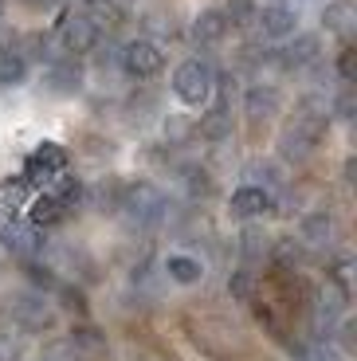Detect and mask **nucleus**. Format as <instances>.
<instances>
[{
    "label": "nucleus",
    "instance_id": "f257e3e1",
    "mask_svg": "<svg viewBox=\"0 0 357 361\" xmlns=\"http://www.w3.org/2000/svg\"><path fill=\"white\" fill-rule=\"evenodd\" d=\"M118 208H122L134 224H161L169 200H165V192H161L153 180H134V185H122V204Z\"/></svg>",
    "mask_w": 357,
    "mask_h": 361
},
{
    "label": "nucleus",
    "instance_id": "f03ea898",
    "mask_svg": "<svg viewBox=\"0 0 357 361\" xmlns=\"http://www.w3.org/2000/svg\"><path fill=\"white\" fill-rule=\"evenodd\" d=\"M216 90V71L205 59H185V63L173 71V94H177L185 106H205Z\"/></svg>",
    "mask_w": 357,
    "mask_h": 361
},
{
    "label": "nucleus",
    "instance_id": "7ed1b4c3",
    "mask_svg": "<svg viewBox=\"0 0 357 361\" xmlns=\"http://www.w3.org/2000/svg\"><path fill=\"white\" fill-rule=\"evenodd\" d=\"M118 63L130 79H153V75L165 71V51H161L157 39H130L118 51Z\"/></svg>",
    "mask_w": 357,
    "mask_h": 361
},
{
    "label": "nucleus",
    "instance_id": "20e7f679",
    "mask_svg": "<svg viewBox=\"0 0 357 361\" xmlns=\"http://www.w3.org/2000/svg\"><path fill=\"white\" fill-rule=\"evenodd\" d=\"M330 102L322 99V94H306V99L295 102V118H291V130L295 134H303L306 142L318 145V137L330 130Z\"/></svg>",
    "mask_w": 357,
    "mask_h": 361
},
{
    "label": "nucleus",
    "instance_id": "39448f33",
    "mask_svg": "<svg viewBox=\"0 0 357 361\" xmlns=\"http://www.w3.org/2000/svg\"><path fill=\"white\" fill-rule=\"evenodd\" d=\"M99 27H95V20L87 16V12H63L59 20V39H63V51H71L75 55H87L99 47Z\"/></svg>",
    "mask_w": 357,
    "mask_h": 361
},
{
    "label": "nucleus",
    "instance_id": "423d86ee",
    "mask_svg": "<svg viewBox=\"0 0 357 361\" xmlns=\"http://www.w3.org/2000/svg\"><path fill=\"white\" fill-rule=\"evenodd\" d=\"M83 79H87V75H83L79 59H71V55H52L44 63V90L47 94H59V99L79 94Z\"/></svg>",
    "mask_w": 357,
    "mask_h": 361
},
{
    "label": "nucleus",
    "instance_id": "0eeeda50",
    "mask_svg": "<svg viewBox=\"0 0 357 361\" xmlns=\"http://www.w3.org/2000/svg\"><path fill=\"white\" fill-rule=\"evenodd\" d=\"M59 173H67V149L55 145V142H44V145H36V149L28 154L20 177H24L28 185H36V180H55Z\"/></svg>",
    "mask_w": 357,
    "mask_h": 361
},
{
    "label": "nucleus",
    "instance_id": "6e6552de",
    "mask_svg": "<svg viewBox=\"0 0 357 361\" xmlns=\"http://www.w3.org/2000/svg\"><path fill=\"white\" fill-rule=\"evenodd\" d=\"M12 322L24 330V334H44L55 326V310L44 302V295H20L12 302Z\"/></svg>",
    "mask_w": 357,
    "mask_h": 361
},
{
    "label": "nucleus",
    "instance_id": "1a4fd4ad",
    "mask_svg": "<svg viewBox=\"0 0 357 361\" xmlns=\"http://www.w3.org/2000/svg\"><path fill=\"white\" fill-rule=\"evenodd\" d=\"M295 20L298 12L286 4V0H275V4H263L255 12V27L263 39H291L295 36Z\"/></svg>",
    "mask_w": 357,
    "mask_h": 361
},
{
    "label": "nucleus",
    "instance_id": "9d476101",
    "mask_svg": "<svg viewBox=\"0 0 357 361\" xmlns=\"http://www.w3.org/2000/svg\"><path fill=\"white\" fill-rule=\"evenodd\" d=\"M279 110H283V94H279L275 82H251V87L243 90V114H248L255 126L279 118Z\"/></svg>",
    "mask_w": 357,
    "mask_h": 361
},
{
    "label": "nucleus",
    "instance_id": "9b49d317",
    "mask_svg": "<svg viewBox=\"0 0 357 361\" xmlns=\"http://www.w3.org/2000/svg\"><path fill=\"white\" fill-rule=\"evenodd\" d=\"M279 63H283V71H306V67L322 63V39L314 32L295 36L286 47H279Z\"/></svg>",
    "mask_w": 357,
    "mask_h": 361
},
{
    "label": "nucleus",
    "instance_id": "f8f14e48",
    "mask_svg": "<svg viewBox=\"0 0 357 361\" xmlns=\"http://www.w3.org/2000/svg\"><path fill=\"white\" fill-rule=\"evenodd\" d=\"M271 204H275V200H271V192L259 189V185H243V189H236L232 200H228V208H232L236 220H259V216H267Z\"/></svg>",
    "mask_w": 357,
    "mask_h": 361
},
{
    "label": "nucleus",
    "instance_id": "ddd939ff",
    "mask_svg": "<svg viewBox=\"0 0 357 361\" xmlns=\"http://www.w3.org/2000/svg\"><path fill=\"white\" fill-rule=\"evenodd\" d=\"M0 244L8 247L12 255H20L24 263H32L40 252H44V235H40V228H32V224H20V220H16V224L8 228V232L0 235Z\"/></svg>",
    "mask_w": 357,
    "mask_h": 361
},
{
    "label": "nucleus",
    "instance_id": "4468645a",
    "mask_svg": "<svg viewBox=\"0 0 357 361\" xmlns=\"http://www.w3.org/2000/svg\"><path fill=\"white\" fill-rule=\"evenodd\" d=\"M232 130H236V122H232L228 102H216V106L205 110V114H200V122H197V134L205 137V142H228V137H232Z\"/></svg>",
    "mask_w": 357,
    "mask_h": 361
},
{
    "label": "nucleus",
    "instance_id": "2eb2a0df",
    "mask_svg": "<svg viewBox=\"0 0 357 361\" xmlns=\"http://www.w3.org/2000/svg\"><path fill=\"white\" fill-rule=\"evenodd\" d=\"M322 27H326L330 36L349 39V32L357 27V4L353 0H330V4L322 8Z\"/></svg>",
    "mask_w": 357,
    "mask_h": 361
},
{
    "label": "nucleus",
    "instance_id": "dca6fc26",
    "mask_svg": "<svg viewBox=\"0 0 357 361\" xmlns=\"http://www.w3.org/2000/svg\"><path fill=\"white\" fill-rule=\"evenodd\" d=\"M334 232H338V224H334V216L326 212V208H318V212H306L303 224H298V235H303V244H310V247H326V244H334Z\"/></svg>",
    "mask_w": 357,
    "mask_h": 361
},
{
    "label": "nucleus",
    "instance_id": "f3484780",
    "mask_svg": "<svg viewBox=\"0 0 357 361\" xmlns=\"http://www.w3.org/2000/svg\"><path fill=\"white\" fill-rule=\"evenodd\" d=\"M228 32H232V24H228L224 8H205L197 20H193V36H197V44H224Z\"/></svg>",
    "mask_w": 357,
    "mask_h": 361
},
{
    "label": "nucleus",
    "instance_id": "a211bd4d",
    "mask_svg": "<svg viewBox=\"0 0 357 361\" xmlns=\"http://www.w3.org/2000/svg\"><path fill=\"white\" fill-rule=\"evenodd\" d=\"M67 345L75 350V357H99V353H107V334H102L99 326L83 322L67 334Z\"/></svg>",
    "mask_w": 357,
    "mask_h": 361
},
{
    "label": "nucleus",
    "instance_id": "6ab92c4d",
    "mask_svg": "<svg viewBox=\"0 0 357 361\" xmlns=\"http://www.w3.org/2000/svg\"><path fill=\"white\" fill-rule=\"evenodd\" d=\"M165 275H169L173 283H181V287H193V283L205 279V263H200L197 255L177 252V255H169V259H165Z\"/></svg>",
    "mask_w": 357,
    "mask_h": 361
},
{
    "label": "nucleus",
    "instance_id": "aec40b11",
    "mask_svg": "<svg viewBox=\"0 0 357 361\" xmlns=\"http://www.w3.org/2000/svg\"><path fill=\"white\" fill-rule=\"evenodd\" d=\"M63 216H67V208H63L52 192H40V197L32 200V208H28V224L32 228H55Z\"/></svg>",
    "mask_w": 357,
    "mask_h": 361
},
{
    "label": "nucleus",
    "instance_id": "412c9836",
    "mask_svg": "<svg viewBox=\"0 0 357 361\" xmlns=\"http://www.w3.org/2000/svg\"><path fill=\"white\" fill-rule=\"evenodd\" d=\"M52 197L59 200L63 208H75V204H83V197H87V185H83L79 177H67V173H59V177H55Z\"/></svg>",
    "mask_w": 357,
    "mask_h": 361
},
{
    "label": "nucleus",
    "instance_id": "4be33fe9",
    "mask_svg": "<svg viewBox=\"0 0 357 361\" xmlns=\"http://www.w3.org/2000/svg\"><path fill=\"white\" fill-rule=\"evenodd\" d=\"M279 154H283L286 161H298V165H303L306 157L314 154V142H306L303 134H295V130L286 126V130H283V137H279Z\"/></svg>",
    "mask_w": 357,
    "mask_h": 361
},
{
    "label": "nucleus",
    "instance_id": "5701e85b",
    "mask_svg": "<svg viewBox=\"0 0 357 361\" xmlns=\"http://www.w3.org/2000/svg\"><path fill=\"white\" fill-rule=\"evenodd\" d=\"M28 82V63L16 51L0 55V87H24Z\"/></svg>",
    "mask_w": 357,
    "mask_h": 361
},
{
    "label": "nucleus",
    "instance_id": "b1692460",
    "mask_svg": "<svg viewBox=\"0 0 357 361\" xmlns=\"http://www.w3.org/2000/svg\"><path fill=\"white\" fill-rule=\"evenodd\" d=\"M55 298H59V307L67 310V314H87V295H83L79 287H71V283H59L55 287Z\"/></svg>",
    "mask_w": 357,
    "mask_h": 361
},
{
    "label": "nucleus",
    "instance_id": "393cba45",
    "mask_svg": "<svg viewBox=\"0 0 357 361\" xmlns=\"http://www.w3.org/2000/svg\"><path fill=\"white\" fill-rule=\"evenodd\" d=\"M255 12H259L255 0H228L224 16H228V24H232V27H248V24H255Z\"/></svg>",
    "mask_w": 357,
    "mask_h": 361
},
{
    "label": "nucleus",
    "instance_id": "a878e982",
    "mask_svg": "<svg viewBox=\"0 0 357 361\" xmlns=\"http://www.w3.org/2000/svg\"><path fill=\"white\" fill-rule=\"evenodd\" d=\"M228 295L240 298V302H248V298L255 295V275H251L248 267L232 271V275H228Z\"/></svg>",
    "mask_w": 357,
    "mask_h": 361
},
{
    "label": "nucleus",
    "instance_id": "bb28decb",
    "mask_svg": "<svg viewBox=\"0 0 357 361\" xmlns=\"http://www.w3.org/2000/svg\"><path fill=\"white\" fill-rule=\"evenodd\" d=\"M185 189H188V197L193 200H200V197H212V173L208 169H188L185 173Z\"/></svg>",
    "mask_w": 357,
    "mask_h": 361
},
{
    "label": "nucleus",
    "instance_id": "cd10ccee",
    "mask_svg": "<svg viewBox=\"0 0 357 361\" xmlns=\"http://www.w3.org/2000/svg\"><path fill=\"white\" fill-rule=\"evenodd\" d=\"M24 192H28V180L20 177V173H16V177H4V180H0V204L12 208V212H16V204L24 200Z\"/></svg>",
    "mask_w": 357,
    "mask_h": 361
},
{
    "label": "nucleus",
    "instance_id": "c85d7f7f",
    "mask_svg": "<svg viewBox=\"0 0 357 361\" xmlns=\"http://www.w3.org/2000/svg\"><path fill=\"white\" fill-rule=\"evenodd\" d=\"M95 204H99L102 212H114V208L122 204V185H118L114 177H107L99 189H95Z\"/></svg>",
    "mask_w": 357,
    "mask_h": 361
},
{
    "label": "nucleus",
    "instance_id": "c756f323",
    "mask_svg": "<svg viewBox=\"0 0 357 361\" xmlns=\"http://www.w3.org/2000/svg\"><path fill=\"white\" fill-rule=\"evenodd\" d=\"M240 252H243V259H263V252H267V235L259 232V228H248V232L240 235Z\"/></svg>",
    "mask_w": 357,
    "mask_h": 361
},
{
    "label": "nucleus",
    "instance_id": "7c9ffc66",
    "mask_svg": "<svg viewBox=\"0 0 357 361\" xmlns=\"http://www.w3.org/2000/svg\"><path fill=\"white\" fill-rule=\"evenodd\" d=\"M353 110H357L353 87H341V94L330 102V118H338V122H353Z\"/></svg>",
    "mask_w": 357,
    "mask_h": 361
},
{
    "label": "nucleus",
    "instance_id": "2f4dec72",
    "mask_svg": "<svg viewBox=\"0 0 357 361\" xmlns=\"http://www.w3.org/2000/svg\"><path fill=\"white\" fill-rule=\"evenodd\" d=\"M298 361H346V353H338L330 342H318V345L298 350Z\"/></svg>",
    "mask_w": 357,
    "mask_h": 361
},
{
    "label": "nucleus",
    "instance_id": "473e14b6",
    "mask_svg": "<svg viewBox=\"0 0 357 361\" xmlns=\"http://www.w3.org/2000/svg\"><path fill=\"white\" fill-rule=\"evenodd\" d=\"M28 279L36 283V287H47V290H55L59 283H55V271L47 267V263H40V259H32L28 263Z\"/></svg>",
    "mask_w": 357,
    "mask_h": 361
},
{
    "label": "nucleus",
    "instance_id": "72a5a7b5",
    "mask_svg": "<svg viewBox=\"0 0 357 361\" xmlns=\"http://www.w3.org/2000/svg\"><path fill=\"white\" fill-rule=\"evenodd\" d=\"M275 259H279V267H295V263L303 259V252L295 247V240H279V244H275Z\"/></svg>",
    "mask_w": 357,
    "mask_h": 361
},
{
    "label": "nucleus",
    "instance_id": "f704fd0d",
    "mask_svg": "<svg viewBox=\"0 0 357 361\" xmlns=\"http://www.w3.org/2000/svg\"><path fill=\"white\" fill-rule=\"evenodd\" d=\"M251 177H255V180H263V185H259V189H267V185H275V180H279V169H275V165H271V161H255V165H251ZM271 192V189H267Z\"/></svg>",
    "mask_w": 357,
    "mask_h": 361
},
{
    "label": "nucleus",
    "instance_id": "c9c22d12",
    "mask_svg": "<svg viewBox=\"0 0 357 361\" xmlns=\"http://www.w3.org/2000/svg\"><path fill=\"white\" fill-rule=\"evenodd\" d=\"M338 75H341V82H353V47H341V55H338Z\"/></svg>",
    "mask_w": 357,
    "mask_h": 361
},
{
    "label": "nucleus",
    "instance_id": "e433bc0d",
    "mask_svg": "<svg viewBox=\"0 0 357 361\" xmlns=\"http://www.w3.org/2000/svg\"><path fill=\"white\" fill-rule=\"evenodd\" d=\"M44 361H79V357H75V350L67 342H59V345H52V350L44 353Z\"/></svg>",
    "mask_w": 357,
    "mask_h": 361
},
{
    "label": "nucleus",
    "instance_id": "4c0bfd02",
    "mask_svg": "<svg viewBox=\"0 0 357 361\" xmlns=\"http://www.w3.org/2000/svg\"><path fill=\"white\" fill-rule=\"evenodd\" d=\"M0 361H20V342H12L8 334H0Z\"/></svg>",
    "mask_w": 357,
    "mask_h": 361
},
{
    "label": "nucleus",
    "instance_id": "58836bf2",
    "mask_svg": "<svg viewBox=\"0 0 357 361\" xmlns=\"http://www.w3.org/2000/svg\"><path fill=\"white\" fill-rule=\"evenodd\" d=\"M8 51H16V36L8 27H0V55H8Z\"/></svg>",
    "mask_w": 357,
    "mask_h": 361
},
{
    "label": "nucleus",
    "instance_id": "ea45409f",
    "mask_svg": "<svg viewBox=\"0 0 357 361\" xmlns=\"http://www.w3.org/2000/svg\"><path fill=\"white\" fill-rule=\"evenodd\" d=\"M24 4H28V8H32V12H44V8H52L55 0H24Z\"/></svg>",
    "mask_w": 357,
    "mask_h": 361
},
{
    "label": "nucleus",
    "instance_id": "a19ab883",
    "mask_svg": "<svg viewBox=\"0 0 357 361\" xmlns=\"http://www.w3.org/2000/svg\"><path fill=\"white\" fill-rule=\"evenodd\" d=\"M134 361H161V357H157V353H138Z\"/></svg>",
    "mask_w": 357,
    "mask_h": 361
},
{
    "label": "nucleus",
    "instance_id": "79ce46f5",
    "mask_svg": "<svg viewBox=\"0 0 357 361\" xmlns=\"http://www.w3.org/2000/svg\"><path fill=\"white\" fill-rule=\"evenodd\" d=\"M0 20H4V0H0Z\"/></svg>",
    "mask_w": 357,
    "mask_h": 361
}]
</instances>
